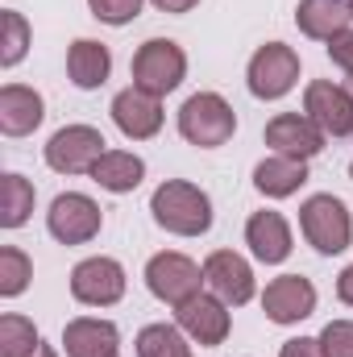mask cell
Instances as JSON below:
<instances>
[{"label":"cell","instance_id":"6da1fadb","mask_svg":"<svg viewBox=\"0 0 353 357\" xmlns=\"http://www.w3.org/2000/svg\"><path fill=\"white\" fill-rule=\"evenodd\" d=\"M150 216L158 229H167L175 237H204L212 229V199L204 187H195L187 178H167L150 195Z\"/></svg>","mask_w":353,"mask_h":357},{"label":"cell","instance_id":"7a4b0ae2","mask_svg":"<svg viewBox=\"0 0 353 357\" xmlns=\"http://www.w3.org/2000/svg\"><path fill=\"white\" fill-rule=\"evenodd\" d=\"M299 233L303 241L324 254V258H337L345 254L353 241V216H350V204L333 191H320V195H308L299 204Z\"/></svg>","mask_w":353,"mask_h":357},{"label":"cell","instance_id":"3957f363","mask_svg":"<svg viewBox=\"0 0 353 357\" xmlns=\"http://www.w3.org/2000/svg\"><path fill=\"white\" fill-rule=\"evenodd\" d=\"M179 133L200 150H220L237 133V112L220 91H195L179 108Z\"/></svg>","mask_w":353,"mask_h":357},{"label":"cell","instance_id":"277c9868","mask_svg":"<svg viewBox=\"0 0 353 357\" xmlns=\"http://www.w3.org/2000/svg\"><path fill=\"white\" fill-rule=\"evenodd\" d=\"M129 75H133V88H142L163 100V96H171L187 79V54L171 38H150V42L137 46V54L129 63Z\"/></svg>","mask_w":353,"mask_h":357},{"label":"cell","instance_id":"5b68a950","mask_svg":"<svg viewBox=\"0 0 353 357\" xmlns=\"http://www.w3.org/2000/svg\"><path fill=\"white\" fill-rule=\"evenodd\" d=\"M146 287H150V295L158 299V303H187L191 295H200L208 282H204V266H195L187 254H179V250H163V254H154L150 262H146Z\"/></svg>","mask_w":353,"mask_h":357},{"label":"cell","instance_id":"8992f818","mask_svg":"<svg viewBox=\"0 0 353 357\" xmlns=\"http://www.w3.org/2000/svg\"><path fill=\"white\" fill-rule=\"evenodd\" d=\"M246 84H250L254 100H283L299 84V54L287 42H266L254 50V59L246 67Z\"/></svg>","mask_w":353,"mask_h":357},{"label":"cell","instance_id":"52a82bcc","mask_svg":"<svg viewBox=\"0 0 353 357\" xmlns=\"http://www.w3.org/2000/svg\"><path fill=\"white\" fill-rule=\"evenodd\" d=\"M46 229L59 245H88L104 229V212L84 191H63V195H54V204L46 212Z\"/></svg>","mask_w":353,"mask_h":357},{"label":"cell","instance_id":"ba28073f","mask_svg":"<svg viewBox=\"0 0 353 357\" xmlns=\"http://www.w3.org/2000/svg\"><path fill=\"white\" fill-rule=\"evenodd\" d=\"M104 150H108V142L96 125H63L46 142V167L59 175H91V167L100 162Z\"/></svg>","mask_w":353,"mask_h":357},{"label":"cell","instance_id":"9c48e42d","mask_svg":"<svg viewBox=\"0 0 353 357\" xmlns=\"http://www.w3.org/2000/svg\"><path fill=\"white\" fill-rule=\"evenodd\" d=\"M125 266L117 258H84L80 266L71 270V299L84 307H112L125 299Z\"/></svg>","mask_w":353,"mask_h":357},{"label":"cell","instance_id":"30bf717a","mask_svg":"<svg viewBox=\"0 0 353 357\" xmlns=\"http://www.w3.org/2000/svg\"><path fill=\"white\" fill-rule=\"evenodd\" d=\"M204 282L216 299H225L229 307H241L258 295V282H254V266L237 254V250H212L204 258Z\"/></svg>","mask_w":353,"mask_h":357},{"label":"cell","instance_id":"8fae6325","mask_svg":"<svg viewBox=\"0 0 353 357\" xmlns=\"http://www.w3.org/2000/svg\"><path fill=\"white\" fill-rule=\"evenodd\" d=\"M175 324L187 333L191 345H225V337H229V328H233L229 303L216 299L212 291H200V295H191L187 303H179Z\"/></svg>","mask_w":353,"mask_h":357},{"label":"cell","instance_id":"7c38bea8","mask_svg":"<svg viewBox=\"0 0 353 357\" xmlns=\"http://www.w3.org/2000/svg\"><path fill=\"white\" fill-rule=\"evenodd\" d=\"M303 112L324 129V137H353V91L333 79H312L303 88Z\"/></svg>","mask_w":353,"mask_h":357},{"label":"cell","instance_id":"4fadbf2b","mask_svg":"<svg viewBox=\"0 0 353 357\" xmlns=\"http://www.w3.org/2000/svg\"><path fill=\"white\" fill-rule=\"evenodd\" d=\"M262 312L270 324H299L316 312V287L303 274H278L262 291Z\"/></svg>","mask_w":353,"mask_h":357},{"label":"cell","instance_id":"5bb4252c","mask_svg":"<svg viewBox=\"0 0 353 357\" xmlns=\"http://www.w3.org/2000/svg\"><path fill=\"white\" fill-rule=\"evenodd\" d=\"M266 146L274 150V154H283V158H299V162H308V158H316L320 150H324V129L308 116V112H278L270 125H266Z\"/></svg>","mask_w":353,"mask_h":357},{"label":"cell","instance_id":"9a60e30c","mask_svg":"<svg viewBox=\"0 0 353 357\" xmlns=\"http://www.w3.org/2000/svg\"><path fill=\"white\" fill-rule=\"evenodd\" d=\"M112 125L129 137V142H150L158 129H163V100L158 96H150V91L142 88H125L112 96Z\"/></svg>","mask_w":353,"mask_h":357},{"label":"cell","instance_id":"2e32d148","mask_svg":"<svg viewBox=\"0 0 353 357\" xmlns=\"http://www.w3.org/2000/svg\"><path fill=\"white\" fill-rule=\"evenodd\" d=\"M246 245H250V254L266 262V266H278V262H287L291 258V225H287V216L283 212H274V208H262V212H254L250 220H246Z\"/></svg>","mask_w":353,"mask_h":357},{"label":"cell","instance_id":"e0dca14e","mask_svg":"<svg viewBox=\"0 0 353 357\" xmlns=\"http://www.w3.org/2000/svg\"><path fill=\"white\" fill-rule=\"evenodd\" d=\"M121 328L100 316H75L63 328V354L67 357H117Z\"/></svg>","mask_w":353,"mask_h":357},{"label":"cell","instance_id":"ac0fdd59","mask_svg":"<svg viewBox=\"0 0 353 357\" xmlns=\"http://www.w3.org/2000/svg\"><path fill=\"white\" fill-rule=\"evenodd\" d=\"M46 121V100L42 91L25 84H4L0 88V133L4 137H29Z\"/></svg>","mask_w":353,"mask_h":357},{"label":"cell","instance_id":"d6986e66","mask_svg":"<svg viewBox=\"0 0 353 357\" xmlns=\"http://www.w3.org/2000/svg\"><path fill=\"white\" fill-rule=\"evenodd\" d=\"M108 71H112V50L96 38H75L71 50H67V75L80 91H96L108 84Z\"/></svg>","mask_w":353,"mask_h":357},{"label":"cell","instance_id":"ffe728a7","mask_svg":"<svg viewBox=\"0 0 353 357\" xmlns=\"http://www.w3.org/2000/svg\"><path fill=\"white\" fill-rule=\"evenodd\" d=\"M295 25H299L303 38L329 42V38H337L341 29L353 25V4L350 0H299Z\"/></svg>","mask_w":353,"mask_h":357},{"label":"cell","instance_id":"44dd1931","mask_svg":"<svg viewBox=\"0 0 353 357\" xmlns=\"http://www.w3.org/2000/svg\"><path fill=\"white\" fill-rule=\"evenodd\" d=\"M91 178H96L104 191H112V195H129V191L142 187L146 162H142L133 150H104L100 162L91 167Z\"/></svg>","mask_w":353,"mask_h":357},{"label":"cell","instance_id":"7402d4cb","mask_svg":"<svg viewBox=\"0 0 353 357\" xmlns=\"http://www.w3.org/2000/svg\"><path fill=\"white\" fill-rule=\"evenodd\" d=\"M308 183V162L299 158H283V154H270L254 167V187L262 191L266 199H287L295 195L299 187Z\"/></svg>","mask_w":353,"mask_h":357},{"label":"cell","instance_id":"603a6c76","mask_svg":"<svg viewBox=\"0 0 353 357\" xmlns=\"http://www.w3.org/2000/svg\"><path fill=\"white\" fill-rule=\"evenodd\" d=\"M33 199H38L33 183L25 175H17V171H8L0 178V225L4 229H21L29 220V212H33Z\"/></svg>","mask_w":353,"mask_h":357},{"label":"cell","instance_id":"cb8c5ba5","mask_svg":"<svg viewBox=\"0 0 353 357\" xmlns=\"http://www.w3.org/2000/svg\"><path fill=\"white\" fill-rule=\"evenodd\" d=\"M137 357H191V341L179 324H146L137 333Z\"/></svg>","mask_w":353,"mask_h":357},{"label":"cell","instance_id":"d4e9b609","mask_svg":"<svg viewBox=\"0 0 353 357\" xmlns=\"http://www.w3.org/2000/svg\"><path fill=\"white\" fill-rule=\"evenodd\" d=\"M42 349V333L33 328L29 316H0V357H33Z\"/></svg>","mask_w":353,"mask_h":357},{"label":"cell","instance_id":"484cf974","mask_svg":"<svg viewBox=\"0 0 353 357\" xmlns=\"http://www.w3.org/2000/svg\"><path fill=\"white\" fill-rule=\"evenodd\" d=\"M29 50V21L17 8H0V67L13 71Z\"/></svg>","mask_w":353,"mask_h":357},{"label":"cell","instance_id":"4316f807","mask_svg":"<svg viewBox=\"0 0 353 357\" xmlns=\"http://www.w3.org/2000/svg\"><path fill=\"white\" fill-rule=\"evenodd\" d=\"M29 278H33L29 254L17 250V245H4V250H0V295H4V299H17V295L29 287Z\"/></svg>","mask_w":353,"mask_h":357},{"label":"cell","instance_id":"83f0119b","mask_svg":"<svg viewBox=\"0 0 353 357\" xmlns=\"http://www.w3.org/2000/svg\"><path fill=\"white\" fill-rule=\"evenodd\" d=\"M142 4L146 0H88L91 17L96 21H104V25H129V21H137L142 17Z\"/></svg>","mask_w":353,"mask_h":357},{"label":"cell","instance_id":"f1b7e54d","mask_svg":"<svg viewBox=\"0 0 353 357\" xmlns=\"http://www.w3.org/2000/svg\"><path fill=\"white\" fill-rule=\"evenodd\" d=\"M324 357H353V320H329L320 333Z\"/></svg>","mask_w":353,"mask_h":357},{"label":"cell","instance_id":"f546056e","mask_svg":"<svg viewBox=\"0 0 353 357\" xmlns=\"http://www.w3.org/2000/svg\"><path fill=\"white\" fill-rule=\"evenodd\" d=\"M329 59H333L337 71H345V75L353 79V25L341 29L337 38H329Z\"/></svg>","mask_w":353,"mask_h":357},{"label":"cell","instance_id":"4dcf8cb0","mask_svg":"<svg viewBox=\"0 0 353 357\" xmlns=\"http://www.w3.org/2000/svg\"><path fill=\"white\" fill-rule=\"evenodd\" d=\"M278 357H324V345H320V337H291V341H283Z\"/></svg>","mask_w":353,"mask_h":357},{"label":"cell","instance_id":"1f68e13d","mask_svg":"<svg viewBox=\"0 0 353 357\" xmlns=\"http://www.w3.org/2000/svg\"><path fill=\"white\" fill-rule=\"evenodd\" d=\"M337 299H341L345 307H353V262L337 274Z\"/></svg>","mask_w":353,"mask_h":357},{"label":"cell","instance_id":"d6a6232c","mask_svg":"<svg viewBox=\"0 0 353 357\" xmlns=\"http://www.w3.org/2000/svg\"><path fill=\"white\" fill-rule=\"evenodd\" d=\"M150 4H154L158 13H175V17H183V13H191L200 0H150Z\"/></svg>","mask_w":353,"mask_h":357},{"label":"cell","instance_id":"836d02e7","mask_svg":"<svg viewBox=\"0 0 353 357\" xmlns=\"http://www.w3.org/2000/svg\"><path fill=\"white\" fill-rule=\"evenodd\" d=\"M33 357H59V354H54V345H42V349H38Z\"/></svg>","mask_w":353,"mask_h":357},{"label":"cell","instance_id":"e575fe53","mask_svg":"<svg viewBox=\"0 0 353 357\" xmlns=\"http://www.w3.org/2000/svg\"><path fill=\"white\" fill-rule=\"evenodd\" d=\"M350 178H353V162H350Z\"/></svg>","mask_w":353,"mask_h":357},{"label":"cell","instance_id":"d590c367","mask_svg":"<svg viewBox=\"0 0 353 357\" xmlns=\"http://www.w3.org/2000/svg\"><path fill=\"white\" fill-rule=\"evenodd\" d=\"M350 4H353V0H350Z\"/></svg>","mask_w":353,"mask_h":357}]
</instances>
